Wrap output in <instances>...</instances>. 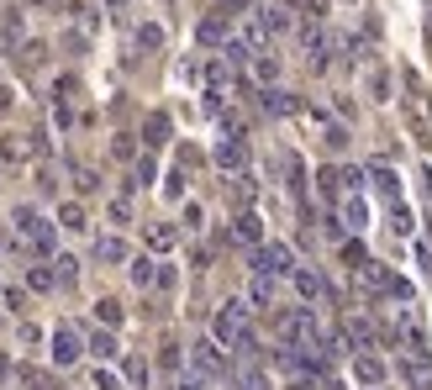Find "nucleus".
<instances>
[{
    "label": "nucleus",
    "instance_id": "obj_1",
    "mask_svg": "<svg viewBox=\"0 0 432 390\" xmlns=\"http://www.w3.org/2000/svg\"><path fill=\"white\" fill-rule=\"evenodd\" d=\"M216 343L242 348V354L253 348V332H248V306H242V301H227L222 312H216Z\"/></svg>",
    "mask_w": 432,
    "mask_h": 390
},
{
    "label": "nucleus",
    "instance_id": "obj_2",
    "mask_svg": "<svg viewBox=\"0 0 432 390\" xmlns=\"http://www.w3.org/2000/svg\"><path fill=\"white\" fill-rule=\"evenodd\" d=\"M11 227H16V232H26L32 253H53V248H58V227H53V222H43L32 206H21L16 217H11Z\"/></svg>",
    "mask_w": 432,
    "mask_h": 390
},
{
    "label": "nucleus",
    "instance_id": "obj_3",
    "mask_svg": "<svg viewBox=\"0 0 432 390\" xmlns=\"http://www.w3.org/2000/svg\"><path fill=\"white\" fill-rule=\"evenodd\" d=\"M290 248L285 243H269V248H253V274H290Z\"/></svg>",
    "mask_w": 432,
    "mask_h": 390
},
{
    "label": "nucleus",
    "instance_id": "obj_4",
    "mask_svg": "<svg viewBox=\"0 0 432 390\" xmlns=\"http://www.w3.org/2000/svg\"><path fill=\"white\" fill-rule=\"evenodd\" d=\"M79 354H85V338H79L74 327H58V332H53V364H58V369L79 364Z\"/></svg>",
    "mask_w": 432,
    "mask_h": 390
},
{
    "label": "nucleus",
    "instance_id": "obj_5",
    "mask_svg": "<svg viewBox=\"0 0 432 390\" xmlns=\"http://www.w3.org/2000/svg\"><path fill=\"white\" fill-rule=\"evenodd\" d=\"M216 164H222V169H242V164H248V143H242V132H222V143H216Z\"/></svg>",
    "mask_w": 432,
    "mask_h": 390
},
{
    "label": "nucleus",
    "instance_id": "obj_6",
    "mask_svg": "<svg viewBox=\"0 0 432 390\" xmlns=\"http://www.w3.org/2000/svg\"><path fill=\"white\" fill-rule=\"evenodd\" d=\"M354 374H359V385H369V390L385 385V364H380L374 354H359V359H354Z\"/></svg>",
    "mask_w": 432,
    "mask_h": 390
},
{
    "label": "nucleus",
    "instance_id": "obj_7",
    "mask_svg": "<svg viewBox=\"0 0 432 390\" xmlns=\"http://www.w3.org/2000/svg\"><path fill=\"white\" fill-rule=\"evenodd\" d=\"M195 374H227V364H222V348L216 343H195Z\"/></svg>",
    "mask_w": 432,
    "mask_h": 390
},
{
    "label": "nucleus",
    "instance_id": "obj_8",
    "mask_svg": "<svg viewBox=\"0 0 432 390\" xmlns=\"http://www.w3.org/2000/svg\"><path fill=\"white\" fill-rule=\"evenodd\" d=\"M232 232H237V243H242V248H259V237H264V222H259V217H253V211H242V217H237V227H232Z\"/></svg>",
    "mask_w": 432,
    "mask_h": 390
},
{
    "label": "nucleus",
    "instance_id": "obj_9",
    "mask_svg": "<svg viewBox=\"0 0 432 390\" xmlns=\"http://www.w3.org/2000/svg\"><path fill=\"white\" fill-rule=\"evenodd\" d=\"M259 26H264L269 37L285 32V26H290V11H285V6H259Z\"/></svg>",
    "mask_w": 432,
    "mask_h": 390
},
{
    "label": "nucleus",
    "instance_id": "obj_10",
    "mask_svg": "<svg viewBox=\"0 0 432 390\" xmlns=\"http://www.w3.org/2000/svg\"><path fill=\"white\" fill-rule=\"evenodd\" d=\"M295 290L306 295V301H317V295H327V285H322L317 269H295Z\"/></svg>",
    "mask_w": 432,
    "mask_h": 390
},
{
    "label": "nucleus",
    "instance_id": "obj_11",
    "mask_svg": "<svg viewBox=\"0 0 432 390\" xmlns=\"http://www.w3.org/2000/svg\"><path fill=\"white\" fill-rule=\"evenodd\" d=\"M200 43L227 48V43H232V37H227V21H222V16H206V21H200Z\"/></svg>",
    "mask_w": 432,
    "mask_h": 390
},
{
    "label": "nucleus",
    "instance_id": "obj_12",
    "mask_svg": "<svg viewBox=\"0 0 432 390\" xmlns=\"http://www.w3.org/2000/svg\"><path fill=\"white\" fill-rule=\"evenodd\" d=\"M143 138L153 143V148H164V143H169V116L153 111V116H148V127H143Z\"/></svg>",
    "mask_w": 432,
    "mask_h": 390
},
{
    "label": "nucleus",
    "instance_id": "obj_13",
    "mask_svg": "<svg viewBox=\"0 0 432 390\" xmlns=\"http://www.w3.org/2000/svg\"><path fill=\"white\" fill-rule=\"evenodd\" d=\"M406 374H411V380L422 385V390H432V359H427V354H416L411 364H406Z\"/></svg>",
    "mask_w": 432,
    "mask_h": 390
},
{
    "label": "nucleus",
    "instance_id": "obj_14",
    "mask_svg": "<svg viewBox=\"0 0 432 390\" xmlns=\"http://www.w3.org/2000/svg\"><path fill=\"white\" fill-rule=\"evenodd\" d=\"M158 43H164V26H153V21H143V26H138V48H143V53H153Z\"/></svg>",
    "mask_w": 432,
    "mask_h": 390
},
{
    "label": "nucleus",
    "instance_id": "obj_15",
    "mask_svg": "<svg viewBox=\"0 0 432 390\" xmlns=\"http://www.w3.org/2000/svg\"><path fill=\"white\" fill-rule=\"evenodd\" d=\"M264 106H269L274 116H290V111H295V96H279V90H264Z\"/></svg>",
    "mask_w": 432,
    "mask_h": 390
},
{
    "label": "nucleus",
    "instance_id": "obj_16",
    "mask_svg": "<svg viewBox=\"0 0 432 390\" xmlns=\"http://www.w3.org/2000/svg\"><path fill=\"white\" fill-rule=\"evenodd\" d=\"M232 390H269V380H264V369H242L232 380Z\"/></svg>",
    "mask_w": 432,
    "mask_h": 390
},
{
    "label": "nucleus",
    "instance_id": "obj_17",
    "mask_svg": "<svg viewBox=\"0 0 432 390\" xmlns=\"http://www.w3.org/2000/svg\"><path fill=\"white\" fill-rule=\"evenodd\" d=\"M148 248L169 253V248H174V227H148Z\"/></svg>",
    "mask_w": 432,
    "mask_h": 390
},
{
    "label": "nucleus",
    "instance_id": "obj_18",
    "mask_svg": "<svg viewBox=\"0 0 432 390\" xmlns=\"http://www.w3.org/2000/svg\"><path fill=\"white\" fill-rule=\"evenodd\" d=\"M26 285H32L37 295H48L53 285H58V274H53V269H32V274H26Z\"/></svg>",
    "mask_w": 432,
    "mask_h": 390
},
{
    "label": "nucleus",
    "instance_id": "obj_19",
    "mask_svg": "<svg viewBox=\"0 0 432 390\" xmlns=\"http://www.w3.org/2000/svg\"><path fill=\"white\" fill-rule=\"evenodd\" d=\"M348 227H354V232H364V227H369V206H364L359 195L348 200Z\"/></svg>",
    "mask_w": 432,
    "mask_h": 390
},
{
    "label": "nucleus",
    "instance_id": "obj_20",
    "mask_svg": "<svg viewBox=\"0 0 432 390\" xmlns=\"http://www.w3.org/2000/svg\"><path fill=\"white\" fill-rule=\"evenodd\" d=\"M53 274H58V285H74V274H79V264L69 259V253H58V264H53Z\"/></svg>",
    "mask_w": 432,
    "mask_h": 390
},
{
    "label": "nucleus",
    "instance_id": "obj_21",
    "mask_svg": "<svg viewBox=\"0 0 432 390\" xmlns=\"http://www.w3.org/2000/svg\"><path fill=\"white\" fill-rule=\"evenodd\" d=\"M132 285H158V274H153L148 259H132Z\"/></svg>",
    "mask_w": 432,
    "mask_h": 390
},
{
    "label": "nucleus",
    "instance_id": "obj_22",
    "mask_svg": "<svg viewBox=\"0 0 432 390\" xmlns=\"http://www.w3.org/2000/svg\"><path fill=\"white\" fill-rule=\"evenodd\" d=\"M369 338H374V327H369L364 317H354V322H348V343H359V348H364Z\"/></svg>",
    "mask_w": 432,
    "mask_h": 390
},
{
    "label": "nucleus",
    "instance_id": "obj_23",
    "mask_svg": "<svg viewBox=\"0 0 432 390\" xmlns=\"http://www.w3.org/2000/svg\"><path fill=\"white\" fill-rule=\"evenodd\" d=\"M58 222L69 227V232H85V206H63V211H58Z\"/></svg>",
    "mask_w": 432,
    "mask_h": 390
},
{
    "label": "nucleus",
    "instance_id": "obj_24",
    "mask_svg": "<svg viewBox=\"0 0 432 390\" xmlns=\"http://www.w3.org/2000/svg\"><path fill=\"white\" fill-rule=\"evenodd\" d=\"M253 74H259V85H274V79H279V63H274V58H259V63H253Z\"/></svg>",
    "mask_w": 432,
    "mask_h": 390
},
{
    "label": "nucleus",
    "instance_id": "obj_25",
    "mask_svg": "<svg viewBox=\"0 0 432 390\" xmlns=\"http://www.w3.org/2000/svg\"><path fill=\"white\" fill-rule=\"evenodd\" d=\"M317 185H322V195H332L337 185H343V169H322V174H317Z\"/></svg>",
    "mask_w": 432,
    "mask_h": 390
},
{
    "label": "nucleus",
    "instance_id": "obj_26",
    "mask_svg": "<svg viewBox=\"0 0 432 390\" xmlns=\"http://www.w3.org/2000/svg\"><path fill=\"white\" fill-rule=\"evenodd\" d=\"M390 227H396L401 237H411V211H406V206H396V211H390Z\"/></svg>",
    "mask_w": 432,
    "mask_h": 390
},
{
    "label": "nucleus",
    "instance_id": "obj_27",
    "mask_svg": "<svg viewBox=\"0 0 432 390\" xmlns=\"http://www.w3.org/2000/svg\"><path fill=\"white\" fill-rule=\"evenodd\" d=\"M374 185H380L385 195H401V180H396V174H390V169H374Z\"/></svg>",
    "mask_w": 432,
    "mask_h": 390
},
{
    "label": "nucleus",
    "instance_id": "obj_28",
    "mask_svg": "<svg viewBox=\"0 0 432 390\" xmlns=\"http://www.w3.org/2000/svg\"><path fill=\"white\" fill-rule=\"evenodd\" d=\"M90 348H96L101 359H111V354H116V338H111V332H96V338H90Z\"/></svg>",
    "mask_w": 432,
    "mask_h": 390
},
{
    "label": "nucleus",
    "instance_id": "obj_29",
    "mask_svg": "<svg viewBox=\"0 0 432 390\" xmlns=\"http://www.w3.org/2000/svg\"><path fill=\"white\" fill-rule=\"evenodd\" d=\"M101 259H106V264H116V259H127V248H121L116 237H106V243H101Z\"/></svg>",
    "mask_w": 432,
    "mask_h": 390
},
{
    "label": "nucleus",
    "instance_id": "obj_30",
    "mask_svg": "<svg viewBox=\"0 0 432 390\" xmlns=\"http://www.w3.org/2000/svg\"><path fill=\"white\" fill-rule=\"evenodd\" d=\"M248 301H253V306H264V301H269V274H259V279H253V290H248Z\"/></svg>",
    "mask_w": 432,
    "mask_h": 390
},
{
    "label": "nucleus",
    "instance_id": "obj_31",
    "mask_svg": "<svg viewBox=\"0 0 432 390\" xmlns=\"http://www.w3.org/2000/svg\"><path fill=\"white\" fill-rule=\"evenodd\" d=\"M96 317H101V322H111V327H116V322H121V306H116V301H101V306H96Z\"/></svg>",
    "mask_w": 432,
    "mask_h": 390
},
{
    "label": "nucleus",
    "instance_id": "obj_32",
    "mask_svg": "<svg viewBox=\"0 0 432 390\" xmlns=\"http://www.w3.org/2000/svg\"><path fill=\"white\" fill-rule=\"evenodd\" d=\"M26 385L32 390H58V380H48V374H37V369H26Z\"/></svg>",
    "mask_w": 432,
    "mask_h": 390
},
{
    "label": "nucleus",
    "instance_id": "obj_33",
    "mask_svg": "<svg viewBox=\"0 0 432 390\" xmlns=\"http://www.w3.org/2000/svg\"><path fill=\"white\" fill-rule=\"evenodd\" d=\"M127 380H132V385H143V380H148V369H143V359H127Z\"/></svg>",
    "mask_w": 432,
    "mask_h": 390
},
{
    "label": "nucleus",
    "instance_id": "obj_34",
    "mask_svg": "<svg viewBox=\"0 0 432 390\" xmlns=\"http://www.w3.org/2000/svg\"><path fill=\"white\" fill-rule=\"evenodd\" d=\"M216 6H222V11H248L253 0H216Z\"/></svg>",
    "mask_w": 432,
    "mask_h": 390
},
{
    "label": "nucleus",
    "instance_id": "obj_35",
    "mask_svg": "<svg viewBox=\"0 0 432 390\" xmlns=\"http://www.w3.org/2000/svg\"><path fill=\"white\" fill-rule=\"evenodd\" d=\"M6 374H11V359H6V354H0V385H6Z\"/></svg>",
    "mask_w": 432,
    "mask_h": 390
},
{
    "label": "nucleus",
    "instance_id": "obj_36",
    "mask_svg": "<svg viewBox=\"0 0 432 390\" xmlns=\"http://www.w3.org/2000/svg\"><path fill=\"white\" fill-rule=\"evenodd\" d=\"M106 6H111V11H121V6H127V0H106Z\"/></svg>",
    "mask_w": 432,
    "mask_h": 390
}]
</instances>
